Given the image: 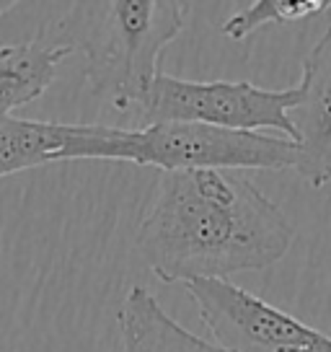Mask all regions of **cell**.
<instances>
[{
	"label": "cell",
	"instance_id": "3957f363",
	"mask_svg": "<svg viewBox=\"0 0 331 352\" xmlns=\"http://www.w3.org/2000/svg\"><path fill=\"white\" fill-rule=\"evenodd\" d=\"M62 161H127L166 171H285L298 168V145L282 135L233 132L194 124L158 122L140 130L106 124H70Z\"/></svg>",
	"mask_w": 331,
	"mask_h": 352
},
{
	"label": "cell",
	"instance_id": "8fae6325",
	"mask_svg": "<svg viewBox=\"0 0 331 352\" xmlns=\"http://www.w3.org/2000/svg\"><path fill=\"white\" fill-rule=\"evenodd\" d=\"M16 6H19V3H13V0H0V19H3L5 13H11Z\"/></svg>",
	"mask_w": 331,
	"mask_h": 352
},
{
	"label": "cell",
	"instance_id": "6da1fadb",
	"mask_svg": "<svg viewBox=\"0 0 331 352\" xmlns=\"http://www.w3.org/2000/svg\"><path fill=\"white\" fill-rule=\"evenodd\" d=\"M295 243V226L241 171L194 168L158 176L135 252L161 283L231 280L269 270Z\"/></svg>",
	"mask_w": 331,
	"mask_h": 352
},
{
	"label": "cell",
	"instance_id": "7a4b0ae2",
	"mask_svg": "<svg viewBox=\"0 0 331 352\" xmlns=\"http://www.w3.org/2000/svg\"><path fill=\"white\" fill-rule=\"evenodd\" d=\"M184 21L187 3L176 0L73 3L39 36L83 55V73L93 96L119 114H137L161 76L163 50L184 32Z\"/></svg>",
	"mask_w": 331,
	"mask_h": 352
},
{
	"label": "cell",
	"instance_id": "9c48e42d",
	"mask_svg": "<svg viewBox=\"0 0 331 352\" xmlns=\"http://www.w3.org/2000/svg\"><path fill=\"white\" fill-rule=\"evenodd\" d=\"M67 135L70 124L60 122L21 120V117L0 120V176L62 161Z\"/></svg>",
	"mask_w": 331,
	"mask_h": 352
},
{
	"label": "cell",
	"instance_id": "5b68a950",
	"mask_svg": "<svg viewBox=\"0 0 331 352\" xmlns=\"http://www.w3.org/2000/svg\"><path fill=\"white\" fill-rule=\"evenodd\" d=\"M199 319L228 352H331V337L233 280L187 283Z\"/></svg>",
	"mask_w": 331,
	"mask_h": 352
},
{
	"label": "cell",
	"instance_id": "52a82bcc",
	"mask_svg": "<svg viewBox=\"0 0 331 352\" xmlns=\"http://www.w3.org/2000/svg\"><path fill=\"white\" fill-rule=\"evenodd\" d=\"M117 327L122 334V352H228L184 329L143 285L127 290L117 311Z\"/></svg>",
	"mask_w": 331,
	"mask_h": 352
},
{
	"label": "cell",
	"instance_id": "277c9868",
	"mask_svg": "<svg viewBox=\"0 0 331 352\" xmlns=\"http://www.w3.org/2000/svg\"><path fill=\"white\" fill-rule=\"evenodd\" d=\"M298 101V86L262 88L249 80H187L161 73L137 117L143 127L158 122H194L233 132L275 130L293 140L290 109Z\"/></svg>",
	"mask_w": 331,
	"mask_h": 352
},
{
	"label": "cell",
	"instance_id": "30bf717a",
	"mask_svg": "<svg viewBox=\"0 0 331 352\" xmlns=\"http://www.w3.org/2000/svg\"><path fill=\"white\" fill-rule=\"evenodd\" d=\"M329 6L331 0H254L246 8L233 13L231 19H225L222 34L233 42H243L266 23H277V26L300 23L326 11Z\"/></svg>",
	"mask_w": 331,
	"mask_h": 352
},
{
	"label": "cell",
	"instance_id": "ba28073f",
	"mask_svg": "<svg viewBox=\"0 0 331 352\" xmlns=\"http://www.w3.org/2000/svg\"><path fill=\"white\" fill-rule=\"evenodd\" d=\"M73 55L67 44L36 36L32 42L0 47V120L13 117V109L42 99L55 83L57 67Z\"/></svg>",
	"mask_w": 331,
	"mask_h": 352
},
{
	"label": "cell",
	"instance_id": "8992f818",
	"mask_svg": "<svg viewBox=\"0 0 331 352\" xmlns=\"http://www.w3.org/2000/svg\"><path fill=\"white\" fill-rule=\"evenodd\" d=\"M300 101L290 109L298 176L313 189L331 182V26L303 57Z\"/></svg>",
	"mask_w": 331,
	"mask_h": 352
}]
</instances>
